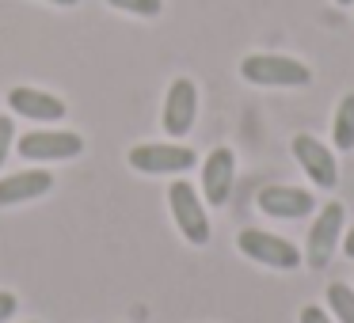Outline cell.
<instances>
[{
	"label": "cell",
	"instance_id": "12",
	"mask_svg": "<svg viewBox=\"0 0 354 323\" xmlns=\"http://www.w3.org/2000/svg\"><path fill=\"white\" fill-rule=\"evenodd\" d=\"M8 103L16 115L31 118V122H57V118H65V103L50 92H35V88H16L8 95Z\"/></svg>",
	"mask_w": 354,
	"mask_h": 323
},
{
	"label": "cell",
	"instance_id": "20",
	"mask_svg": "<svg viewBox=\"0 0 354 323\" xmlns=\"http://www.w3.org/2000/svg\"><path fill=\"white\" fill-rule=\"evenodd\" d=\"M50 4H65V8H69V4H77V0H50Z\"/></svg>",
	"mask_w": 354,
	"mask_h": 323
},
{
	"label": "cell",
	"instance_id": "17",
	"mask_svg": "<svg viewBox=\"0 0 354 323\" xmlns=\"http://www.w3.org/2000/svg\"><path fill=\"white\" fill-rule=\"evenodd\" d=\"M301 323H331V320H328V312H324L320 304H305L301 308Z\"/></svg>",
	"mask_w": 354,
	"mask_h": 323
},
{
	"label": "cell",
	"instance_id": "7",
	"mask_svg": "<svg viewBox=\"0 0 354 323\" xmlns=\"http://www.w3.org/2000/svg\"><path fill=\"white\" fill-rule=\"evenodd\" d=\"M293 160L305 168V175L313 179L316 186H324V190H331V186L339 183V164L335 156H331V148H324V141L308 137V133H297L293 137Z\"/></svg>",
	"mask_w": 354,
	"mask_h": 323
},
{
	"label": "cell",
	"instance_id": "18",
	"mask_svg": "<svg viewBox=\"0 0 354 323\" xmlns=\"http://www.w3.org/2000/svg\"><path fill=\"white\" fill-rule=\"evenodd\" d=\"M12 315H16V297L12 293H0V323L12 320Z\"/></svg>",
	"mask_w": 354,
	"mask_h": 323
},
{
	"label": "cell",
	"instance_id": "3",
	"mask_svg": "<svg viewBox=\"0 0 354 323\" xmlns=\"http://www.w3.org/2000/svg\"><path fill=\"white\" fill-rule=\"evenodd\" d=\"M236 247L252 262H263V266H270V270H293L301 262V251L290 239L274 236V232H263V228H244L236 236Z\"/></svg>",
	"mask_w": 354,
	"mask_h": 323
},
{
	"label": "cell",
	"instance_id": "16",
	"mask_svg": "<svg viewBox=\"0 0 354 323\" xmlns=\"http://www.w3.org/2000/svg\"><path fill=\"white\" fill-rule=\"evenodd\" d=\"M12 141H16V126H12V118L0 115V168H4V160L12 153Z\"/></svg>",
	"mask_w": 354,
	"mask_h": 323
},
{
	"label": "cell",
	"instance_id": "21",
	"mask_svg": "<svg viewBox=\"0 0 354 323\" xmlns=\"http://www.w3.org/2000/svg\"><path fill=\"white\" fill-rule=\"evenodd\" d=\"M335 4H354V0H335Z\"/></svg>",
	"mask_w": 354,
	"mask_h": 323
},
{
	"label": "cell",
	"instance_id": "11",
	"mask_svg": "<svg viewBox=\"0 0 354 323\" xmlns=\"http://www.w3.org/2000/svg\"><path fill=\"white\" fill-rule=\"evenodd\" d=\"M54 186V175L42 168L35 171H19V175H4L0 179V206H19V202H35Z\"/></svg>",
	"mask_w": 354,
	"mask_h": 323
},
{
	"label": "cell",
	"instance_id": "4",
	"mask_svg": "<svg viewBox=\"0 0 354 323\" xmlns=\"http://www.w3.org/2000/svg\"><path fill=\"white\" fill-rule=\"evenodd\" d=\"M126 160H130L133 171H145V175H183V171L194 168L198 156L187 145H138L130 148Z\"/></svg>",
	"mask_w": 354,
	"mask_h": 323
},
{
	"label": "cell",
	"instance_id": "14",
	"mask_svg": "<svg viewBox=\"0 0 354 323\" xmlns=\"http://www.w3.org/2000/svg\"><path fill=\"white\" fill-rule=\"evenodd\" d=\"M328 308L339 315V323H354V289L343 282H335L328 289Z\"/></svg>",
	"mask_w": 354,
	"mask_h": 323
},
{
	"label": "cell",
	"instance_id": "13",
	"mask_svg": "<svg viewBox=\"0 0 354 323\" xmlns=\"http://www.w3.org/2000/svg\"><path fill=\"white\" fill-rule=\"evenodd\" d=\"M331 141L339 153H354V92L339 99L335 122H331Z\"/></svg>",
	"mask_w": 354,
	"mask_h": 323
},
{
	"label": "cell",
	"instance_id": "15",
	"mask_svg": "<svg viewBox=\"0 0 354 323\" xmlns=\"http://www.w3.org/2000/svg\"><path fill=\"white\" fill-rule=\"evenodd\" d=\"M111 8H122V12H133V16H160L164 0H107Z\"/></svg>",
	"mask_w": 354,
	"mask_h": 323
},
{
	"label": "cell",
	"instance_id": "19",
	"mask_svg": "<svg viewBox=\"0 0 354 323\" xmlns=\"http://www.w3.org/2000/svg\"><path fill=\"white\" fill-rule=\"evenodd\" d=\"M343 251H346V255H351V259H354V224H351V232H346V236H343Z\"/></svg>",
	"mask_w": 354,
	"mask_h": 323
},
{
	"label": "cell",
	"instance_id": "6",
	"mask_svg": "<svg viewBox=\"0 0 354 323\" xmlns=\"http://www.w3.org/2000/svg\"><path fill=\"white\" fill-rule=\"evenodd\" d=\"M84 141L73 130H31L19 137V156L24 160H73L80 156Z\"/></svg>",
	"mask_w": 354,
	"mask_h": 323
},
{
	"label": "cell",
	"instance_id": "5",
	"mask_svg": "<svg viewBox=\"0 0 354 323\" xmlns=\"http://www.w3.org/2000/svg\"><path fill=\"white\" fill-rule=\"evenodd\" d=\"M343 221H346L343 202H328L320 209V217L313 221V228H308V255H305L313 270H324L331 262V251H335L339 236H343Z\"/></svg>",
	"mask_w": 354,
	"mask_h": 323
},
{
	"label": "cell",
	"instance_id": "2",
	"mask_svg": "<svg viewBox=\"0 0 354 323\" xmlns=\"http://www.w3.org/2000/svg\"><path fill=\"white\" fill-rule=\"evenodd\" d=\"M168 206H171V221L183 232L187 244H206L209 239V217L202 209V198L187 179H176L168 186Z\"/></svg>",
	"mask_w": 354,
	"mask_h": 323
},
{
	"label": "cell",
	"instance_id": "10",
	"mask_svg": "<svg viewBox=\"0 0 354 323\" xmlns=\"http://www.w3.org/2000/svg\"><path fill=\"white\" fill-rule=\"evenodd\" d=\"M232 179H236V156L232 148H214L202 164V194H206L209 206H225L232 190Z\"/></svg>",
	"mask_w": 354,
	"mask_h": 323
},
{
	"label": "cell",
	"instance_id": "8",
	"mask_svg": "<svg viewBox=\"0 0 354 323\" xmlns=\"http://www.w3.org/2000/svg\"><path fill=\"white\" fill-rule=\"evenodd\" d=\"M194 115H198V92H194V84L187 77L171 80L168 99H164V130L171 137H183L194 126Z\"/></svg>",
	"mask_w": 354,
	"mask_h": 323
},
{
	"label": "cell",
	"instance_id": "1",
	"mask_svg": "<svg viewBox=\"0 0 354 323\" xmlns=\"http://www.w3.org/2000/svg\"><path fill=\"white\" fill-rule=\"evenodd\" d=\"M240 77L259 88H305L313 80V69L282 54H252L240 61Z\"/></svg>",
	"mask_w": 354,
	"mask_h": 323
},
{
	"label": "cell",
	"instance_id": "9",
	"mask_svg": "<svg viewBox=\"0 0 354 323\" xmlns=\"http://www.w3.org/2000/svg\"><path fill=\"white\" fill-rule=\"evenodd\" d=\"M259 209L278 221H301L316 209V198L301 186H267V190H259Z\"/></svg>",
	"mask_w": 354,
	"mask_h": 323
}]
</instances>
